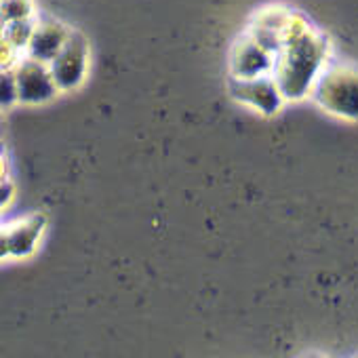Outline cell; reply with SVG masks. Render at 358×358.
<instances>
[{
  "label": "cell",
  "instance_id": "6da1fadb",
  "mask_svg": "<svg viewBox=\"0 0 358 358\" xmlns=\"http://www.w3.org/2000/svg\"><path fill=\"white\" fill-rule=\"evenodd\" d=\"M329 57V38L320 30L312 28L299 13H295L291 30L276 55V64L272 70V76L278 83L285 99L299 101L312 95L316 78L331 62Z\"/></svg>",
  "mask_w": 358,
  "mask_h": 358
},
{
  "label": "cell",
  "instance_id": "7a4b0ae2",
  "mask_svg": "<svg viewBox=\"0 0 358 358\" xmlns=\"http://www.w3.org/2000/svg\"><path fill=\"white\" fill-rule=\"evenodd\" d=\"M312 99L327 114L358 122V66L329 62L312 87Z\"/></svg>",
  "mask_w": 358,
  "mask_h": 358
},
{
  "label": "cell",
  "instance_id": "3957f363",
  "mask_svg": "<svg viewBox=\"0 0 358 358\" xmlns=\"http://www.w3.org/2000/svg\"><path fill=\"white\" fill-rule=\"evenodd\" d=\"M228 93L234 101L245 103L264 116L276 114L280 110L282 101H287L272 74H264V76H255V78L230 76Z\"/></svg>",
  "mask_w": 358,
  "mask_h": 358
},
{
  "label": "cell",
  "instance_id": "277c9868",
  "mask_svg": "<svg viewBox=\"0 0 358 358\" xmlns=\"http://www.w3.org/2000/svg\"><path fill=\"white\" fill-rule=\"evenodd\" d=\"M59 91L68 93L83 85L89 70V43L83 32L72 30L57 57L49 64Z\"/></svg>",
  "mask_w": 358,
  "mask_h": 358
},
{
  "label": "cell",
  "instance_id": "5b68a950",
  "mask_svg": "<svg viewBox=\"0 0 358 358\" xmlns=\"http://www.w3.org/2000/svg\"><path fill=\"white\" fill-rule=\"evenodd\" d=\"M13 72H15L22 103L41 106V103L51 101L59 93V87L53 78V72H51L49 64H45V62H38L30 55H24L13 66Z\"/></svg>",
  "mask_w": 358,
  "mask_h": 358
},
{
  "label": "cell",
  "instance_id": "8992f818",
  "mask_svg": "<svg viewBox=\"0 0 358 358\" xmlns=\"http://www.w3.org/2000/svg\"><path fill=\"white\" fill-rule=\"evenodd\" d=\"M45 228H47L45 213H32L11 222L9 226H3V234H0V249L3 251L0 253H3V257H11V259L30 257L36 251V245L43 238Z\"/></svg>",
  "mask_w": 358,
  "mask_h": 358
},
{
  "label": "cell",
  "instance_id": "52a82bcc",
  "mask_svg": "<svg viewBox=\"0 0 358 358\" xmlns=\"http://www.w3.org/2000/svg\"><path fill=\"white\" fill-rule=\"evenodd\" d=\"M276 64V55L266 49L255 36L249 32L243 34L230 51V76L236 78H255L264 74H272Z\"/></svg>",
  "mask_w": 358,
  "mask_h": 358
},
{
  "label": "cell",
  "instance_id": "ba28073f",
  "mask_svg": "<svg viewBox=\"0 0 358 358\" xmlns=\"http://www.w3.org/2000/svg\"><path fill=\"white\" fill-rule=\"evenodd\" d=\"M70 32L72 30H68L64 24H59L55 20H36L34 34L26 49V55H30L38 62L51 64L57 57V53L62 51V47L66 45Z\"/></svg>",
  "mask_w": 358,
  "mask_h": 358
},
{
  "label": "cell",
  "instance_id": "9c48e42d",
  "mask_svg": "<svg viewBox=\"0 0 358 358\" xmlns=\"http://www.w3.org/2000/svg\"><path fill=\"white\" fill-rule=\"evenodd\" d=\"M34 26H36V20L3 24V43L11 45L13 49H17L20 53L26 55V49H28L32 34H34Z\"/></svg>",
  "mask_w": 358,
  "mask_h": 358
},
{
  "label": "cell",
  "instance_id": "30bf717a",
  "mask_svg": "<svg viewBox=\"0 0 358 358\" xmlns=\"http://www.w3.org/2000/svg\"><path fill=\"white\" fill-rule=\"evenodd\" d=\"M0 11H3V24L34 20L32 0H3L0 3Z\"/></svg>",
  "mask_w": 358,
  "mask_h": 358
},
{
  "label": "cell",
  "instance_id": "8fae6325",
  "mask_svg": "<svg viewBox=\"0 0 358 358\" xmlns=\"http://www.w3.org/2000/svg\"><path fill=\"white\" fill-rule=\"evenodd\" d=\"M15 101H20L17 80H15L13 68H7V70H3V76H0V103H3V110H7Z\"/></svg>",
  "mask_w": 358,
  "mask_h": 358
}]
</instances>
